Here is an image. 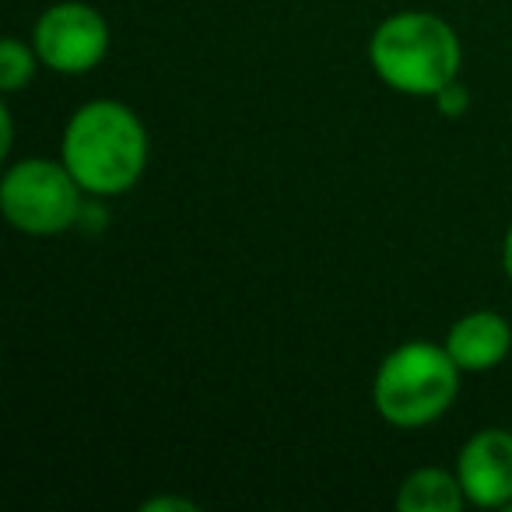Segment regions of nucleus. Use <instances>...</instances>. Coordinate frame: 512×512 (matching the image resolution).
Masks as SVG:
<instances>
[{
  "label": "nucleus",
  "instance_id": "obj_4",
  "mask_svg": "<svg viewBox=\"0 0 512 512\" xmlns=\"http://www.w3.org/2000/svg\"><path fill=\"white\" fill-rule=\"evenodd\" d=\"M81 183L60 158H22L0 176V214L29 239L71 232L85 211Z\"/></svg>",
  "mask_w": 512,
  "mask_h": 512
},
{
  "label": "nucleus",
  "instance_id": "obj_3",
  "mask_svg": "<svg viewBox=\"0 0 512 512\" xmlns=\"http://www.w3.org/2000/svg\"><path fill=\"white\" fill-rule=\"evenodd\" d=\"M463 369L446 344L404 341L379 362L372 376V407L390 428H428L456 404Z\"/></svg>",
  "mask_w": 512,
  "mask_h": 512
},
{
  "label": "nucleus",
  "instance_id": "obj_14",
  "mask_svg": "<svg viewBox=\"0 0 512 512\" xmlns=\"http://www.w3.org/2000/svg\"><path fill=\"white\" fill-rule=\"evenodd\" d=\"M505 512H512V502H509V505H505Z\"/></svg>",
  "mask_w": 512,
  "mask_h": 512
},
{
  "label": "nucleus",
  "instance_id": "obj_9",
  "mask_svg": "<svg viewBox=\"0 0 512 512\" xmlns=\"http://www.w3.org/2000/svg\"><path fill=\"white\" fill-rule=\"evenodd\" d=\"M39 67L43 64H39V53H36V46H32V39L29 43L18 36L0 39V92L4 95L25 92V88L36 81Z\"/></svg>",
  "mask_w": 512,
  "mask_h": 512
},
{
  "label": "nucleus",
  "instance_id": "obj_11",
  "mask_svg": "<svg viewBox=\"0 0 512 512\" xmlns=\"http://www.w3.org/2000/svg\"><path fill=\"white\" fill-rule=\"evenodd\" d=\"M197 505L190 498H176V495H158L144 502V512H193Z\"/></svg>",
  "mask_w": 512,
  "mask_h": 512
},
{
  "label": "nucleus",
  "instance_id": "obj_12",
  "mask_svg": "<svg viewBox=\"0 0 512 512\" xmlns=\"http://www.w3.org/2000/svg\"><path fill=\"white\" fill-rule=\"evenodd\" d=\"M15 148V116L11 106H0V155H11Z\"/></svg>",
  "mask_w": 512,
  "mask_h": 512
},
{
  "label": "nucleus",
  "instance_id": "obj_1",
  "mask_svg": "<svg viewBox=\"0 0 512 512\" xmlns=\"http://www.w3.org/2000/svg\"><path fill=\"white\" fill-rule=\"evenodd\" d=\"M151 137L144 120L116 99H92L71 113L60 137V162L88 197H123L148 172Z\"/></svg>",
  "mask_w": 512,
  "mask_h": 512
},
{
  "label": "nucleus",
  "instance_id": "obj_7",
  "mask_svg": "<svg viewBox=\"0 0 512 512\" xmlns=\"http://www.w3.org/2000/svg\"><path fill=\"white\" fill-rule=\"evenodd\" d=\"M442 344L463 372H491L509 358L512 327L495 309H474V313H463L446 330Z\"/></svg>",
  "mask_w": 512,
  "mask_h": 512
},
{
  "label": "nucleus",
  "instance_id": "obj_8",
  "mask_svg": "<svg viewBox=\"0 0 512 512\" xmlns=\"http://www.w3.org/2000/svg\"><path fill=\"white\" fill-rule=\"evenodd\" d=\"M393 505L400 512H460L467 505L463 484L449 467H414L400 481Z\"/></svg>",
  "mask_w": 512,
  "mask_h": 512
},
{
  "label": "nucleus",
  "instance_id": "obj_10",
  "mask_svg": "<svg viewBox=\"0 0 512 512\" xmlns=\"http://www.w3.org/2000/svg\"><path fill=\"white\" fill-rule=\"evenodd\" d=\"M435 106H439V113H446L449 120H456V116H463L470 109V92L460 85V81H453L449 88H442L439 95H435Z\"/></svg>",
  "mask_w": 512,
  "mask_h": 512
},
{
  "label": "nucleus",
  "instance_id": "obj_13",
  "mask_svg": "<svg viewBox=\"0 0 512 512\" xmlns=\"http://www.w3.org/2000/svg\"><path fill=\"white\" fill-rule=\"evenodd\" d=\"M502 271L512 285V221H509V228H505V239H502Z\"/></svg>",
  "mask_w": 512,
  "mask_h": 512
},
{
  "label": "nucleus",
  "instance_id": "obj_2",
  "mask_svg": "<svg viewBox=\"0 0 512 512\" xmlns=\"http://www.w3.org/2000/svg\"><path fill=\"white\" fill-rule=\"evenodd\" d=\"M369 64L386 88L407 99H435L460 81L463 46L456 29L432 11H397L369 36Z\"/></svg>",
  "mask_w": 512,
  "mask_h": 512
},
{
  "label": "nucleus",
  "instance_id": "obj_6",
  "mask_svg": "<svg viewBox=\"0 0 512 512\" xmlns=\"http://www.w3.org/2000/svg\"><path fill=\"white\" fill-rule=\"evenodd\" d=\"M453 470L463 484L467 505L505 509L512 502V432L477 428L460 446Z\"/></svg>",
  "mask_w": 512,
  "mask_h": 512
},
{
  "label": "nucleus",
  "instance_id": "obj_5",
  "mask_svg": "<svg viewBox=\"0 0 512 512\" xmlns=\"http://www.w3.org/2000/svg\"><path fill=\"white\" fill-rule=\"evenodd\" d=\"M32 46L39 53V64L64 78L92 74L109 57L113 32L99 8L85 0H57L36 18Z\"/></svg>",
  "mask_w": 512,
  "mask_h": 512
}]
</instances>
